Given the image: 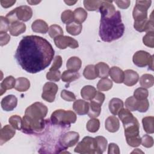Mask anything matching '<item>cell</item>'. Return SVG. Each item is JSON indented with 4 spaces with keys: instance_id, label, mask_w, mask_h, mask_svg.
Instances as JSON below:
<instances>
[{
    "instance_id": "6da1fadb",
    "label": "cell",
    "mask_w": 154,
    "mask_h": 154,
    "mask_svg": "<svg viewBox=\"0 0 154 154\" xmlns=\"http://www.w3.org/2000/svg\"><path fill=\"white\" fill-rule=\"evenodd\" d=\"M51 44L37 35H27L20 41L15 58L20 67L30 73H36L48 67L54 56Z\"/></svg>"
},
{
    "instance_id": "7a4b0ae2",
    "label": "cell",
    "mask_w": 154,
    "mask_h": 154,
    "mask_svg": "<svg viewBox=\"0 0 154 154\" xmlns=\"http://www.w3.org/2000/svg\"><path fill=\"white\" fill-rule=\"evenodd\" d=\"M125 32V26L122 21L120 11L108 17H101L99 34L101 40L105 42H111L122 37Z\"/></svg>"
},
{
    "instance_id": "3957f363",
    "label": "cell",
    "mask_w": 154,
    "mask_h": 154,
    "mask_svg": "<svg viewBox=\"0 0 154 154\" xmlns=\"http://www.w3.org/2000/svg\"><path fill=\"white\" fill-rule=\"evenodd\" d=\"M126 142L131 147L140 146L141 138L140 137V124L136 117L131 122L123 125Z\"/></svg>"
},
{
    "instance_id": "277c9868",
    "label": "cell",
    "mask_w": 154,
    "mask_h": 154,
    "mask_svg": "<svg viewBox=\"0 0 154 154\" xmlns=\"http://www.w3.org/2000/svg\"><path fill=\"white\" fill-rule=\"evenodd\" d=\"M49 120H37L30 118L25 115L22 119V132L28 134H40L45 129Z\"/></svg>"
},
{
    "instance_id": "5b68a950",
    "label": "cell",
    "mask_w": 154,
    "mask_h": 154,
    "mask_svg": "<svg viewBox=\"0 0 154 154\" xmlns=\"http://www.w3.org/2000/svg\"><path fill=\"white\" fill-rule=\"evenodd\" d=\"M51 120L52 123L55 125L69 126L71 123L76 122V115L71 110L57 109L52 113Z\"/></svg>"
},
{
    "instance_id": "8992f818",
    "label": "cell",
    "mask_w": 154,
    "mask_h": 154,
    "mask_svg": "<svg viewBox=\"0 0 154 154\" xmlns=\"http://www.w3.org/2000/svg\"><path fill=\"white\" fill-rule=\"evenodd\" d=\"M151 1H137L132 11L134 23H141L147 20V10L150 7Z\"/></svg>"
},
{
    "instance_id": "52a82bcc",
    "label": "cell",
    "mask_w": 154,
    "mask_h": 154,
    "mask_svg": "<svg viewBox=\"0 0 154 154\" xmlns=\"http://www.w3.org/2000/svg\"><path fill=\"white\" fill-rule=\"evenodd\" d=\"M48 109L43 103L37 102L29 106L25 111V115L33 119H44L48 113Z\"/></svg>"
},
{
    "instance_id": "ba28073f",
    "label": "cell",
    "mask_w": 154,
    "mask_h": 154,
    "mask_svg": "<svg viewBox=\"0 0 154 154\" xmlns=\"http://www.w3.org/2000/svg\"><path fill=\"white\" fill-rule=\"evenodd\" d=\"M135 65L139 67H144L147 66L149 69L153 70V56L144 51H138L136 52L132 58Z\"/></svg>"
},
{
    "instance_id": "9c48e42d",
    "label": "cell",
    "mask_w": 154,
    "mask_h": 154,
    "mask_svg": "<svg viewBox=\"0 0 154 154\" xmlns=\"http://www.w3.org/2000/svg\"><path fill=\"white\" fill-rule=\"evenodd\" d=\"M75 152L82 154L96 153V143L94 138L85 137L74 150Z\"/></svg>"
},
{
    "instance_id": "30bf717a",
    "label": "cell",
    "mask_w": 154,
    "mask_h": 154,
    "mask_svg": "<svg viewBox=\"0 0 154 154\" xmlns=\"http://www.w3.org/2000/svg\"><path fill=\"white\" fill-rule=\"evenodd\" d=\"M79 139V135L75 131H69L63 135L59 140V144L61 149L66 150L68 147L75 146Z\"/></svg>"
},
{
    "instance_id": "8fae6325",
    "label": "cell",
    "mask_w": 154,
    "mask_h": 154,
    "mask_svg": "<svg viewBox=\"0 0 154 154\" xmlns=\"http://www.w3.org/2000/svg\"><path fill=\"white\" fill-rule=\"evenodd\" d=\"M54 41L56 46L61 49H64L67 47L75 49L79 46L77 40L67 35H59L54 38Z\"/></svg>"
},
{
    "instance_id": "7c38bea8",
    "label": "cell",
    "mask_w": 154,
    "mask_h": 154,
    "mask_svg": "<svg viewBox=\"0 0 154 154\" xmlns=\"http://www.w3.org/2000/svg\"><path fill=\"white\" fill-rule=\"evenodd\" d=\"M58 90V87L56 84L51 82L45 83L43 87V93L42 94V99L48 102H54Z\"/></svg>"
},
{
    "instance_id": "4fadbf2b",
    "label": "cell",
    "mask_w": 154,
    "mask_h": 154,
    "mask_svg": "<svg viewBox=\"0 0 154 154\" xmlns=\"http://www.w3.org/2000/svg\"><path fill=\"white\" fill-rule=\"evenodd\" d=\"M17 19L19 21L26 22L32 16V11L31 7L28 5H22L14 9Z\"/></svg>"
},
{
    "instance_id": "5bb4252c",
    "label": "cell",
    "mask_w": 154,
    "mask_h": 154,
    "mask_svg": "<svg viewBox=\"0 0 154 154\" xmlns=\"http://www.w3.org/2000/svg\"><path fill=\"white\" fill-rule=\"evenodd\" d=\"M99 10L100 13L101 17H110L114 15L116 12L115 7L112 4V1H102Z\"/></svg>"
},
{
    "instance_id": "9a60e30c",
    "label": "cell",
    "mask_w": 154,
    "mask_h": 154,
    "mask_svg": "<svg viewBox=\"0 0 154 154\" xmlns=\"http://www.w3.org/2000/svg\"><path fill=\"white\" fill-rule=\"evenodd\" d=\"M1 107L5 111H11L17 106V99L13 94L7 95L1 100Z\"/></svg>"
},
{
    "instance_id": "2e32d148",
    "label": "cell",
    "mask_w": 154,
    "mask_h": 154,
    "mask_svg": "<svg viewBox=\"0 0 154 154\" xmlns=\"http://www.w3.org/2000/svg\"><path fill=\"white\" fill-rule=\"evenodd\" d=\"M16 129L12 126L5 125L1 130L0 134V144L2 145L7 141L12 138L16 134Z\"/></svg>"
},
{
    "instance_id": "e0dca14e",
    "label": "cell",
    "mask_w": 154,
    "mask_h": 154,
    "mask_svg": "<svg viewBox=\"0 0 154 154\" xmlns=\"http://www.w3.org/2000/svg\"><path fill=\"white\" fill-rule=\"evenodd\" d=\"M139 79L138 74L131 69L126 70L124 72L123 83L128 86H133L135 85Z\"/></svg>"
},
{
    "instance_id": "ac0fdd59",
    "label": "cell",
    "mask_w": 154,
    "mask_h": 154,
    "mask_svg": "<svg viewBox=\"0 0 154 154\" xmlns=\"http://www.w3.org/2000/svg\"><path fill=\"white\" fill-rule=\"evenodd\" d=\"M73 108L78 115H85L88 112L89 103L81 99L76 100L73 103Z\"/></svg>"
},
{
    "instance_id": "d6986e66",
    "label": "cell",
    "mask_w": 154,
    "mask_h": 154,
    "mask_svg": "<svg viewBox=\"0 0 154 154\" xmlns=\"http://www.w3.org/2000/svg\"><path fill=\"white\" fill-rule=\"evenodd\" d=\"M105 125L106 129L110 132H116L120 128L119 120L114 116L108 117L105 120Z\"/></svg>"
},
{
    "instance_id": "ffe728a7",
    "label": "cell",
    "mask_w": 154,
    "mask_h": 154,
    "mask_svg": "<svg viewBox=\"0 0 154 154\" xmlns=\"http://www.w3.org/2000/svg\"><path fill=\"white\" fill-rule=\"evenodd\" d=\"M109 75L111 78L117 84L123 82L124 80V72L119 67L113 66L109 69Z\"/></svg>"
},
{
    "instance_id": "44dd1931",
    "label": "cell",
    "mask_w": 154,
    "mask_h": 154,
    "mask_svg": "<svg viewBox=\"0 0 154 154\" xmlns=\"http://www.w3.org/2000/svg\"><path fill=\"white\" fill-rule=\"evenodd\" d=\"M26 30V25L24 23L20 21L11 23L9 27V32L11 35L17 36L23 33Z\"/></svg>"
},
{
    "instance_id": "7402d4cb",
    "label": "cell",
    "mask_w": 154,
    "mask_h": 154,
    "mask_svg": "<svg viewBox=\"0 0 154 154\" xmlns=\"http://www.w3.org/2000/svg\"><path fill=\"white\" fill-rule=\"evenodd\" d=\"M31 28L34 32L42 34H45L49 30L47 23L42 19H37L34 21L32 23Z\"/></svg>"
},
{
    "instance_id": "603a6c76",
    "label": "cell",
    "mask_w": 154,
    "mask_h": 154,
    "mask_svg": "<svg viewBox=\"0 0 154 154\" xmlns=\"http://www.w3.org/2000/svg\"><path fill=\"white\" fill-rule=\"evenodd\" d=\"M110 112L114 116L118 114L119 112L123 108V102L119 98H112L110 100L108 105Z\"/></svg>"
},
{
    "instance_id": "cb8c5ba5",
    "label": "cell",
    "mask_w": 154,
    "mask_h": 154,
    "mask_svg": "<svg viewBox=\"0 0 154 154\" xmlns=\"http://www.w3.org/2000/svg\"><path fill=\"white\" fill-rule=\"evenodd\" d=\"M16 84V79L12 76H8L6 77L2 82L1 83V95H2L5 93L6 90H11L14 88Z\"/></svg>"
},
{
    "instance_id": "d4e9b609",
    "label": "cell",
    "mask_w": 154,
    "mask_h": 154,
    "mask_svg": "<svg viewBox=\"0 0 154 154\" xmlns=\"http://www.w3.org/2000/svg\"><path fill=\"white\" fill-rule=\"evenodd\" d=\"M97 91L91 85H85L81 90V95L83 99L87 100H91L95 96Z\"/></svg>"
},
{
    "instance_id": "484cf974",
    "label": "cell",
    "mask_w": 154,
    "mask_h": 154,
    "mask_svg": "<svg viewBox=\"0 0 154 154\" xmlns=\"http://www.w3.org/2000/svg\"><path fill=\"white\" fill-rule=\"evenodd\" d=\"M81 65L82 61L81 59L77 57H70L66 63L67 69L74 72H78L81 69Z\"/></svg>"
},
{
    "instance_id": "4316f807",
    "label": "cell",
    "mask_w": 154,
    "mask_h": 154,
    "mask_svg": "<svg viewBox=\"0 0 154 154\" xmlns=\"http://www.w3.org/2000/svg\"><path fill=\"white\" fill-rule=\"evenodd\" d=\"M29 87H30V82L27 78L20 77L16 79L14 88L17 91L20 92L26 91L29 89Z\"/></svg>"
},
{
    "instance_id": "83f0119b",
    "label": "cell",
    "mask_w": 154,
    "mask_h": 154,
    "mask_svg": "<svg viewBox=\"0 0 154 154\" xmlns=\"http://www.w3.org/2000/svg\"><path fill=\"white\" fill-rule=\"evenodd\" d=\"M97 77L100 78H105L109 75V67L108 65L103 62L98 63L95 65Z\"/></svg>"
},
{
    "instance_id": "f1b7e54d",
    "label": "cell",
    "mask_w": 154,
    "mask_h": 154,
    "mask_svg": "<svg viewBox=\"0 0 154 154\" xmlns=\"http://www.w3.org/2000/svg\"><path fill=\"white\" fill-rule=\"evenodd\" d=\"M80 77V75L78 72H74L69 70H65L63 72L61 78L63 82H70L78 79Z\"/></svg>"
},
{
    "instance_id": "f546056e",
    "label": "cell",
    "mask_w": 154,
    "mask_h": 154,
    "mask_svg": "<svg viewBox=\"0 0 154 154\" xmlns=\"http://www.w3.org/2000/svg\"><path fill=\"white\" fill-rule=\"evenodd\" d=\"M74 21L77 23H82L87 17V11L82 8L79 7L76 8L73 11Z\"/></svg>"
},
{
    "instance_id": "4dcf8cb0",
    "label": "cell",
    "mask_w": 154,
    "mask_h": 154,
    "mask_svg": "<svg viewBox=\"0 0 154 154\" xmlns=\"http://www.w3.org/2000/svg\"><path fill=\"white\" fill-rule=\"evenodd\" d=\"M118 115H119V119L123 123V125L128 123L135 119V117H134L133 114L128 109L122 108L119 112Z\"/></svg>"
},
{
    "instance_id": "1f68e13d",
    "label": "cell",
    "mask_w": 154,
    "mask_h": 154,
    "mask_svg": "<svg viewBox=\"0 0 154 154\" xmlns=\"http://www.w3.org/2000/svg\"><path fill=\"white\" fill-rule=\"evenodd\" d=\"M101 112V105L99 103L91 100L89 103V109L88 112V116L90 118H95L98 117Z\"/></svg>"
},
{
    "instance_id": "d6a6232c",
    "label": "cell",
    "mask_w": 154,
    "mask_h": 154,
    "mask_svg": "<svg viewBox=\"0 0 154 154\" xmlns=\"http://www.w3.org/2000/svg\"><path fill=\"white\" fill-rule=\"evenodd\" d=\"M154 84V78L152 75L144 74L140 78V85L145 88L152 87Z\"/></svg>"
},
{
    "instance_id": "836d02e7",
    "label": "cell",
    "mask_w": 154,
    "mask_h": 154,
    "mask_svg": "<svg viewBox=\"0 0 154 154\" xmlns=\"http://www.w3.org/2000/svg\"><path fill=\"white\" fill-rule=\"evenodd\" d=\"M94 138L96 143V153H103L106 149L108 143L106 139L102 136H97Z\"/></svg>"
},
{
    "instance_id": "e575fe53",
    "label": "cell",
    "mask_w": 154,
    "mask_h": 154,
    "mask_svg": "<svg viewBox=\"0 0 154 154\" xmlns=\"http://www.w3.org/2000/svg\"><path fill=\"white\" fill-rule=\"evenodd\" d=\"M154 117L153 116L145 117L142 119V123L144 131L148 134H153L154 132L153 128Z\"/></svg>"
},
{
    "instance_id": "d590c367",
    "label": "cell",
    "mask_w": 154,
    "mask_h": 154,
    "mask_svg": "<svg viewBox=\"0 0 154 154\" xmlns=\"http://www.w3.org/2000/svg\"><path fill=\"white\" fill-rule=\"evenodd\" d=\"M83 75L85 78L89 80L94 79L97 78V74L96 72L95 66L93 64L87 66L84 70Z\"/></svg>"
},
{
    "instance_id": "8d00e7d4",
    "label": "cell",
    "mask_w": 154,
    "mask_h": 154,
    "mask_svg": "<svg viewBox=\"0 0 154 154\" xmlns=\"http://www.w3.org/2000/svg\"><path fill=\"white\" fill-rule=\"evenodd\" d=\"M66 28L69 34L72 35H78L81 33L82 29V26L80 23L72 22L67 25Z\"/></svg>"
},
{
    "instance_id": "74e56055",
    "label": "cell",
    "mask_w": 154,
    "mask_h": 154,
    "mask_svg": "<svg viewBox=\"0 0 154 154\" xmlns=\"http://www.w3.org/2000/svg\"><path fill=\"white\" fill-rule=\"evenodd\" d=\"M140 100L136 99L134 96H130L126 99L125 105L126 108L130 111H137Z\"/></svg>"
},
{
    "instance_id": "f35d334b",
    "label": "cell",
    "mask_w": 154,
    "mask_h": 154,
    "mask_svg": "<svg viewBox=\"0 0 154 154\" xmlns=\"http://www.w3.org/2000/svg\"><path fill=\"white\" fill-rule=\"evenodd\" d=\"M112 87V82L111 79L105 78H102L98 81L97 88L99 91H108Z\"/></svg>"
},
{
    "instance_id": "ab89813d",
    "label": "cell",
    "mask_w": 154,
    "mask_h": 154,
    "mask_svg": "<svg viewBox=\"0 0 154 154\" xmlns=\"http://www.w3.org/2000/svg\"><path fill=\"white\" fill-rule=\"evenodd\" d=\"M103 1H90L85 0L83 4L85 9L88 11H96L98 10Z\"/></svg>"
},
{
    "instance_id": "60d3db41",
    "label": "cell",
    "mask_w": 154,
    "mask_h": 154,
    "mask_svg": "<svg viewBox=\"0 0 154 154\" xmlns=\"http://www.w3.org/2000/svg\"><path fill=\"white\" fill-rule=\"evenodd\" d=\"M48 34L51 38H55V37L59 35H63V30L60 26L56 24H54L49 26Z\"/></svg>"
},
{
    "instance_id": "b9f144b4",
    "label": "cell",
    "mask_w": 154,
    "mask_h": 154,
    "mask_svg": "<svg viewBox=\"0 0 154 154\" xmlns=\"http://www.w3.org/2000/svg\"><path fill=\"white\" fill-rule=\"evenodd\" d=\"M100 127V122L97 119L93 118L88 121L86 128L88 131L94 133L97 132Z\"/></svg>"
},
{
    "instance_id": "7bdbcfd3",
    "label": "cell",
    "mask_w": 154,
    "mask_h": 154,
    "mask_svg": "<svg viewBox=\"0 0 154 154\" xmlns=\"http://www.w3.org/2000/svg\"><path fill=\"white\" fill-rule=\"evenodd\" d=\"M9 123L14 129L17 130H22V120L21 117L17 115H14L11 116L8 119Z\"/></svg>"
},
{
    "instance_id": "ee69618b",
    "label": "cell",
    "mask_w": 154,
    "mask_h": 154,
    "mask_svg": "<svg viewBox=\"0 0 154 154\" xmlns=\"http://www.w3.org/2000/svg\"><path fill=\"white\" fill-rule=\"evenodd\" d=\"M149 95V92L147 89L143 87L137 88L134 92V97L137 100H143L147 99Z\"/></svg>"
},
{
    "instance_id": "f6af8a7d",
    "label": "cell",
    "mask_w": 154,
    "mask_h": 154,
    "mask_svg": "<svg viewBox=\"0 0 154 154\" xmlns=\"http://www.w3.org/2000/svg\"><path fill=\"white\" fill-rule=\"evenodd\" d=\"M61 19L62 22L67 25L72 23L74 20L73 12L70 10H66L64 11L61 14Z\"/></svg>"
},
{
    "instance_id": "bcb514c9",
    "label": "cell",
    "mask_w": 154,
    "mask_h": 154,
    "mask_svg": "<svg viewBox=\"0 0 154 154\" xmlns=\"http://www.w3.org/2000/svg\"><path fill=\"white\" fill-rule=\"evenodd\" d=\"M143 42L146 46L153 48L154 47V32H147L143 37Z\"/></svg>"
},
{
    "instance_id": "7dc6e473",
    "label": "cell",
    "mask_w": 154,
    "mask_h": 154,
    "mask_svg": "<svg viewBox=\"0 0 154 154\" xmlns=\"http://www.w3.org/2000/svg\"><path fill=\"white\" fill-rule=\"evenodd\" d=\"M61 72L60 70H49L46 73V79L52 81H59L61 78Z\"/></svg>"
},
{
    "instance_id": "c3c4849f",
    "label": "cell",
    "mask_w": 154,
    "mask_h": 154,
    "mask_svg": "<svg viewBox=\"0 0 154 154\" xmlns=\"http://www.w3.org/2000/svg\"><path fill=\"white\" fill-rule=\"evenodd\" d=\"M61 97L63 99L67 102H72L76 100V96L73 93L63 90L61 92Z\"/></svg>"
},
{
    "instance_id": "681fc988",
    "label": "cell",
    "mask_w": 154,
    "mask_h": 154,
    "mask_svg": "<svg viewBox=\"0 0 154 154\" xmlns=\"http://www.w3.org/2000/svg\"><path fill=\"white\" fill-rule=\"evenodd\" d=\"M141 143L143 146L149 148L152 147L153 145V139L152 137L149 135H144L141 138Z\"/></svg>"
},
{
    "instance_id": "f907efd6",
    "label": "cell",
    "mask_w": 154,
    "mask_h": 154,
    "mask_svg": "<svg viewBox=\"0 0 154 154\" xmlns=\"http://www.w3.org/2000/svg\"><path fill=\"white\" fill-rule=\"evenodd\" d=\"M0 32H7V31L9 30L10 22L5 17L2 16L0 17Z\"/></svg>"
},
{
    "instance_id": "816d5d0a",
    "label": "cell",
    "mask_w": 154,
    "mask_h": 154,
    "mask_svg": "<svg viewBox=\"0 0 154 154\" xmlns=\"http://www.w3.org/2000/svg\"><path fill=\"white\" fill-rule=\"evenodd\" d=\"M62 63H63V60H62L61 57L60 55L56 56L54 59L53 64H52L51 67L49 69V70H58V69H60L61 67V66L62 65Z\"/></svg>"
},
{
    "instance_id": "f5cc1de1",
    "label": "cell",
    "mask_w": 154,
    "mask_h": 154,
    "mask_svg": "<svg viewBox=\"0 0 154 154\" xmlns=\"http://www.w3.org/2000/svg\"><path fill=\"white\" fill-rule=\"evenodd\" d=\"M139 106L138 110L140 112H144L147 111L149 108V102L147 99L143 100H139Z\"/></svg>"
},
{
    "instance_id": "db71d44e",
    "label": "cell",
    "mask_w": 154,
    "mask_h": 154,
    "mask_svg": "<svg viewBox=\"0 0 154 154\" xmlns=\"http://www.w3.org/2000/svg\"><path fill=\"white\" fill-rule=\"evenodd\" d=\"M105 94L100 91H97L94 97L91 100L97 103H99V105H102V104L103 103L104 100H105Z\"/></svg>"
},
{
    "instance_id": "11a10c76",
    "label": "cell",
    "mask_w": 154,
    "mask_h": 154,
    "mask_svg": "<svg viewBox=\"0 0 154 154\" xmlns=\"http://www.w3.org/2000/svg\"><path fill=\"white\" fill-rule=\"evenodd\" d=\"M10 40V37L7 32H0V45L1 46L7 45Z\"/></svg>"
},
{
    "instance_id": "9f6ffc18",
    "label": "cell",
    "mask_w": 154,
    "mask_h": 154,
    "mask_svg": "<svg viewBox=\"0 0 154 154\" xmlns=\"http://www.w3.org/2000/svg\"><path fill=\"white\" fill-rule=\"evenodd\" d=\"M108 154H119L120 150L119 146L115 143H110L108 145Z\"/></svg>"
},
{
    "instance_id": "6f0895ef",
    "label": "cell",
    "mask_w": 154,
    "mask_h": 154,
    "mask_svg": "<svg viewBox=\"0 0 154 154\" xmlns=\"http://www.w3.org/2000/svg\"><path fill=\"white\" fill-rule=\"evenodd\" d=\"M115 3L117 6L122 9H126L129 7L131 4V1L129 0L126 1H115Z\"/></svg>"
},
{
    "instance_id": "680465c9",
    "label": "cell",
    "mask_w": 154,
    "mask_h": 154,
    "mask_svg": "<svg viewBox=\"0 0 154 154\" xmlns=\"http://www.w3.org/2000/svg\"><path fill=\"white\" fill-rule=\"evenodd\" d=\"M16 2V1H6V0H1V4L2 7L4 8H9L13 6Z\"/></svg>"
},
{
    "instance_id": "91938a15",
    "label": "cell",
    "mask_w": 154,
    "mask_h": 154,
    "mask_svg": "<svg viewBox=\"0 0 154 154\" xmlns=\"http://www.w3.org/2000/svg\"><path fill=\"white\" fill-rule=\"evenodd\" d=\"M78 1H64V2L67 4L68 5H74L75 3L77 2Z\"/></svg>"
},
{
    "instance_id": "94428289",
    "label": "cell",
    "mask_w": 154,
    "mask_h": 154,
    "mask_svg": "<svg viewBox=\"0 0 154 154\" xmlns=\"http://www.w3.org/2000/svg\"><path fill=\"white\" fill-rule=\"evenodd\" d=\"M41 1H27V2L31 5H36L38 3H40Z\"/></svg>"
},
{
    "instance_id": "6125c7cd",
    "label": "cell",
    "mask_w": 154,
    "mask_h": 154,
    "mask_svg": "<svg viewBox=\"0 0 154 154\" xmlns=\"http://www.w3.org/2000/svg\"><path fill=\"white\" fill-rule=\"evenodd\" d=\"M143 153V152H142L141 150H140L139 149H136L135 150H134L132 152V153Z\"/></svg>"
}]
</instances>
